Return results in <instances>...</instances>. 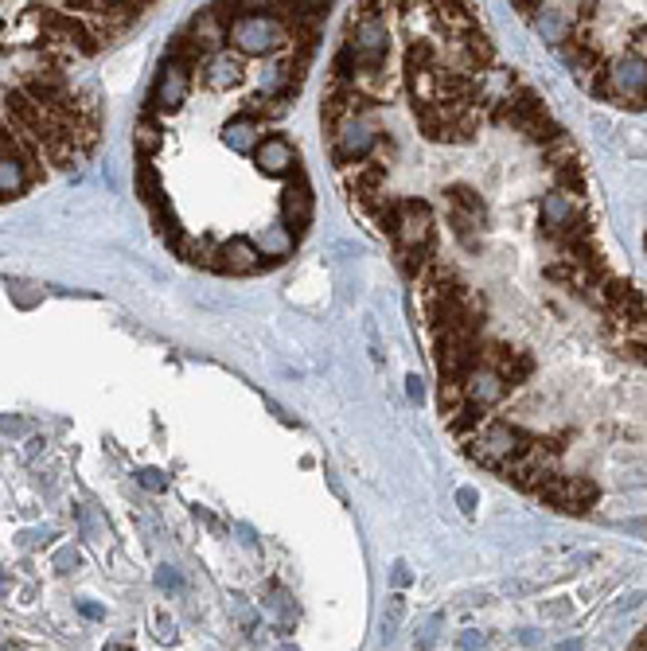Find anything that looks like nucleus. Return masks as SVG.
Listing matches in <instances>:
<instances>
[{"label": "nucleus", "instance_id": "dca6fc26", "mask_svg": "<svg viewBox=\"0 0 647 651\" xmlns=\"http://www.w3.org/2000/svg\"><path fill=\"white\" fill-rule=\"evenodd\" d=\"M203 78H207V86H211V90H227V86H234L238 78H242V59H238V55H230V51H218L215 59L207 63Z\"/></svg>", "mask_w": 647, "mask_h": 651}, {"label": "nucleus", "instance_id": "1a4fd4ad", "mask_svg": "<svg viewBox=\"0 0 647 651\" xmlns=\"http://www.w3.org/2000/svg\"><path fill=\"white\" fill-rule=\"evenodd\" d=\"M386 160H375V156H367V160L351 164V168H344V184L347 191H351V203H359V199L367 196H378V191H386Z\"/></svg>", "mask_w": 647, "mask_h": 651}, {"label": "nucleus", "instance_id": "2eb2a0df", "mask_svg": "<svg viewBox=\"0 0 647 651\" xmlns=\"http://www.w3.org/2000/svg\"><path fill=\"white\" fill-rule=\"evenodd\" d=\"M223 141H227L234 152H258V144H261V125H258L254 117H246V113H238L227 129H223Z\"/></svg>", "mask_w": 647, "mask_h": 651}, {"label": "nucleus", "instance_id": "f257e3e1", "mask_svg": "<svg viewBox=\"0 0 647 651\" xmlns=\"http://www.w3.org/2000/svg\"><path fill=\"white\" fill-rule=\"evenodd\" d=\"M593 94L620 106H647V63L628 51L604 59L601 75L593 78Z\"/></svg>", "mask_w": 647, "mask_h": 651}, {"label": "nucleus", "instance_id": "4be33fe9", "mask_svg": "<svg viewBox=\"0 0 647 651\" xmlns=\"http://www.w3.org/2000/svg\"><path fill=\"white\" fill-rule=\"evenodd\" d=\"M156 585L160 589H180V574H176L172 565H160V569H156Z\"/></svg>", "mask_w": 647, "mask_h": 651}, {"label": "nucleus", "instance_id": "a878e982", "mask_svg": "<svg viewBox=\"0 0 647 651\" xmlns=\"http://www.w3.org/2000/svg\"><path fill=\"white\" fill-rule=\"evenodd\" d=\"M394 585H410V569H406V565H394Z\"/></svg>", "mask_w": 647, "mask_h": 651}, {"label": "nucleus", "instance_id": "c756f323", "mask_svg": "<svg viewBox=\"0 0 647 651\" xmlns=\"http://www.w3.org/2000/svg\"><path fill=\"white\" fill-rule=\"evenodd\" d=\"M558 651H581V640H573V643H561Z\"/></svg>", "mask_w": 647, "mask_h": 651}, {"label": "nucleus", "instance_id": "5701e85b", "mask_svg": "<svg viewBox=\"0 0 647 651\" xmlns=\"http://www.w3.org/2000/svg\"><path fill=\"white\" fill-rule=\"evenodd\" d=\"M78 612H82L86 620H102V616H106V608L94 605V601H78Z\"/></svg>", "mask_w": 647, "mask_h": 651}, {"label": "nucleus", "instance_id": "cd10ccee", "mask_svg": "<svg viewBox=\"0 0 647 651\" xmlns=\"http://www.w3.org/2000/svg\"><path fill=\"white\" fill-rule=\"evenodd\" d=\"M59 565H63V574H66V565H78V554L63 550V554H59Z\"/></svg>", "mask_w": 647, "mask_h": 651}, {"label": "nucleus", "instance_id": "f03ea898", "mask_svg": "<svg viewBox=\"0 0 647 651\" xmlns=\"http://www.w3.org/2000/svg\"><path fill=\"white\" fill-rule=\"evenodd\" d=\"M527 441H530V433H523L518 425L491 422V417H487V422L464 441V453L472 456V460H480L484 468H496L499 472V468L511 464V460L527 449Z\"/></svg>", "mask_w": 647, "mask_h": 651}, {"label": "nucleus", "instance_id": "6ab92c4d", "mask_svg": "<svg viewBox=\"0 0 647 651\" xmlns=\"http://www.w3.org/2000/svg\"><path fill=\"white\" fill-rule=\"evenodd\" d=\"M292 250V234L285 227H273V230H265L261 234V258L270 254V258H281V254H289Z\"/></svg>", "mask_w": 647, "mask_h": 651}, {"label": "nucleus", "instance_id": "ddd939ff", "mask_svg": "<svg viewBox=\"0 0 647 651\" xmlns=\"http://www.w3.org/2000/svg\"><path fill=\"white\" fill-rule=\"evenodd\" d=\"M261 265V250L246 238H230L215 250V270H230V273H254Z\"/></svg>", "mask_w": 647, "mask_h": 651}, {"label": "nucleus", "instance_id": "f8f14e48", "mask_svg": "<svg viewBox=\"0 0 647 651\" xmlns=\"http://www.w3.org/2000/svg\"><path fill=\"white\" fill-rule=\"evenodd\" d=\"M254 160L265 176H289L297 172V152L285 137H261L258 152H254Z\"/></svg>", "mask_w": 647, "mask_h": 651}, {"label": "nucleus", "instance_id": "423d86ee", "mask_svg": "<svg viewBox=\"0 0 647 651\" xmlns=\"http://www.w3.org/2000/svg\"><path fill=\"white\" fill-rule=\"evenodd\" d=\"M449 211H453V230H456V238H460L464 246L472 250V246H476L472 230L484 227V218H487L484 199L476 196L472 187H453V191H449Z\"/></svg>", "mask_w": 647, "mask_h": 651}, {"label": "nucleus", "instance_id": "9b49d317", "mask_svg": "<svg viewBox=\"0 0 647 651\" xmlns=\"http://www.w3.org/2000/svg\"><path fill=\"white\" fill-rule=\"evenodd\" d=\"M460 386H464V398L476 402V406H484V410H491V406H499V402L507 398V382L499 379L491 367H484V363L476 370H468Z\"/></svg>", "mask_w": 647, "mask_h": 651}, {"label": "nucleus", "instance_id": "bb28decb", "mask_svg": "<svg viewBox=\"0 0 647 651\" xmlns=\"http://www.w3.org/2000/svg\"><path fill=\"white\" fill-rule=\"evenodd\" d=\"M0 429H4V433H20L24 422H20V417H12V422H8V417H0Z\"/></svg>", "mask_w": 647, "mask_h": 651}, {"label": "nucleus", "instance_id": "20e7f679", "mask_svg": "<svg viewBox=\"0 0 647 651\" xmlns=\"http://www.w3.org/2000/svg\"><path fill=\"white\" fill-rule=\"evenodd\" d=\"M538 496L550 503V507L565 511V515H589V507H597V500H601V488L585 476H561L558 472Z\"/></svg>", "mask_w": 647, "mask_h": 651}, {"label": "nucleus", "instance_id": "aec40b11", "mask_svg": "<svg viewBox=\"0 0 647 651\" xmlns=\"http://www.w3.org/2000/svg\"><path fill=\"white\" fill-rule=\"evenodd\" d=\"M133 141H137V152H144V156H149V152H156L160 149V125H156V121L152 117H140L137 121V137H133Z\"/></svg>", "mask_w": 647, "mask_h": 651}, {"label": "nucleus", "instance_id": "a211bd4d", "mask_svg": "<svg viewBox=\"0 0 647 651\" xmlns=\"http://www.w3.org/2000/svg\"><path fill=\"white\" fill-rule=\"evenodd\" d=\"M137 180H140V199H144L149 207H160L164 203V191H160V180H156V168H152L149 160H140Z\"/></svg>", "mask_w": 647, "mask_h": 651}, {"label": "nucleus", "instance_id": "7c9ffc66", "mask_svg": "<svg viewBox=\"0 0 647 651\" xmlns=\"http://www.w3.org/2000/svg\"><path fill=\"white\" fill-rule=\"evenodd\" d=\"M0 593H4V569H0Z\"/></svg>", "mask_w": 647, "mask_h": 651}, {"label": "nucleus", "instance_id": "0eeeda50", "mask_svg": "<svg viewBox=\"0 0 647 651\" xmlns=\"http://www.w3.org/2000/svg\"><path fill=\"white\" fill-rule=\"evenodd\" d=\"M332 156H335V164H344V168H351V164H359V160H367L371 156V149H375V129L371 125H363V121H347L344 129L332 137Z\"/></svg>", "mask_w": 647, "mask_h": 651}, {"label": "nucleus", "instance_id": "412c9836", "mask_svg": "<svg viewBox=\"0 0 647 651\" xmlns=\"http://www.w3.org/2000/svg\"><path fill=\"white\" fill-rule=\"evenodd\" d=\"M137 480H140V484H144L149 491H164V488H168V476H164V472H156V468H140Z\"/></svg>", "mask_w": 647, "mask_h": 651}, {"label": "nucleus", "instance_id": "393cba45", "mask_svg": "<svg viewBox=\"0 0 647 651\" xmlns=\"http://www.w3.org/2000/svg\"><path fill=\"white\" fill-rule=\"evenodd\" d=\"M406 390H410V398H413V402H421L425 386H421V379H418V375H410V379H406Z\"/></svg>", "mask_w": 647, "mask_h": 651}, {"label": "nucleus", "instance_id": "6e6552de", "mask_svg": "<svg viewBox=\"0 0 647 651\" xmlns=\"http://www.w3.org/2000/svg\"><path fill=\"white\" fill-rule=\"evenodd\" d=\"M484 367H491L499 375V379L511 386H518V382H527L530 375H534V359L523 355V351H511L507 343H487L484 348Z\"/></svg>", "mask_w": 647, "mask_h": 651}, {"label": "nucleus", "instance_id": "4468645a", "mask_svg": "<svg viewBox=\"0 0 647 651\" xmlns=\"http://www.w3.org/2000/svg\"><path fill=\"white\" fill-rule=\"evenodd\" d=\"M35 180V164L24 156H0V199H16Z\"/></svg>", "mask_w": 647, "mask_h": 651}, {"label": "nucleus", "instance_id": "9d476101", "mask_svg": "<svg viewBox=\"0 0 647 651\" xmlns=\"http://www.w3.org/2000/svg\"><path fill=\"white\" fill-rule=\"evenodd\" d=\"M281 218H285V230L289 234H301L308 227V218H312V191H308V180L297 172L289 187H285V196H281Z\"/></svg>", "mask_w": 647, "mask_h": 651}, {"label": "nucleus", "instance_id": "39448f33", "mask_svg": "<svg viewBox=\"0 0 647 651\" xmlns=\"http://www.w3.org/2000/svg\"><path fill=\"white\" fill-rule=\"evenodd\" d=\"M187 86H191V70L184 63H176V59H164L160 75L152 82V94H149V109H180V102L187 98Z\"/></svg>", "mask_w": 647, "mask_h": 651}, {"label": "nucleus", "instance_id": "f3484780", "mask_svg": "<svg viewBox=\"0 0 647 651\" xmlns=\"http://www.w3.org/2000/svg\"><path fill=\"white\" fill-rule=\"evenodd\" d=\"M410 70H441V59H437V47L429 39H413L406 47V75Z\"/></svg>", "mask_w": 647, "mask_h": 651}, {"label": "nucleus", "instance_id": "b1692460", "mask_svg": "<svg viewBox=\"0 0 647 651\" xmlns=\"http://www.w3.org/2000/svg\"><path fill=\"white\" fill-rule=\"evenodd\" d=\"M456 500H460L464 511H476V491L472 488H460V491H456Z\"/></svg>", "mask_w": 647, "mask_h": 651}, {"label": "nucleus", "instance_id": "c85d7f7f", "mask_svg": "<svg viewBox=\"0 0 647 651\" xmlns=\"http://www.w3.org/2000/svg\"><path fill=\"white\" fill-rule=\"evenodd\" d=\"M480 643V636H460V651H472Z\"/></svg>", "mask_w": 647, "mask_h": 651}, {"label": "nucleus", "instance_id": "7ed1b4c3", "mask_svg": "<svg viewBox=\"0 0 647 651\" xmlns=\"http://www.w3.org/2000/svg\"><path fill=\"white\" fill-rule=\"evenodd\" d=\"M238 12H242V4H238ZM227 39L246 55H270V51L289 44V28H285V23L270 12V4H265V12H242V16L227 28Z\"/></svg>", "mask_w": 647, "mask_h": 651}]
</instances>
